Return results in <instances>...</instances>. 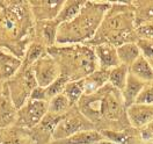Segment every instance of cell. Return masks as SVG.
<instances>
[{
    "instance_id": "obj_19",
    "label": "cell",
    "mask_w": 153,
    "mask_h": 144,
    "mask_svg": "<svg viewBox=\"0 0 153 144\" xmlns=\"http://www.w3.org/2000/svg\"><path fill=\"white\" fill-rule=\"evenodd\" d=\"M136 104L153 105V86H144L136 100Z\"/></svg>"
},
{
    "instance_id": "obj_10",
    "label": "cell",
    "mask_w": 153,
    "mask_h": 144,
    "mask_svg": "<svg viewBox=\"0 0 153 144\" xmlns=\"http://www.w3.org/2000/svg\"><path fill=\"white\" fill-rule=\"evenodd\" d=\"M21 65V60L8 52L0 51V80L10 78Z\"/></svg>"
},
{
    "instance_id": "obj_12",
    "label": "cell",
    "mask_w": 153,
    "mask_h": 144,
    "mask_svg": "<svg viewBox=\"0 0 153 144\" xmlns=\"http://www.w3.org/2000/svg\"><path fill=\"white\" fill-rule=\"evenodd\" d=\"M109 78V70H100V71H94L91 75H88L84 79V86H85V93L91 94L93 92L97 91L99 88L105 85L108 81Z\"/></svg>"
},
{
    "instance_id": "obj_5",
    "label": "cell",
    "mask_w": 153,
    "mask_h": 144,
    "mask_svg": "<svg viewBox=\"0 0 153 144\" xmlns=\"http://www.w3.org/2000/svg\"><path fill=\"white\" fill-rule=\"evenodd\" d=\"M95 56L103 70H111L113 67L121 64L117 56L116 47L110 43H102L96 46Z\"/></svg>"
},
{
    "instance_id": "obj_23",
    "label": "cell",
    "mask_w": 153,
    "mask_h": 144,
    "mask_svg": "<svg viewBox=\"0 0 153 144\" xmlns=\"http://www.w3.org/2000/svg\"><path fill=\"white\" fill-rule=\"evenodd\" d=\"M138 33L147 37H153V25H143L138 29Z\"/></svg>"
},
{
    "instance_id": "obj_4",
    "label": "cell",
    "mask_w": 153,
    "mask_h": 144,
    "mask_svg": "<svg viewBox=\"0 0 153 144\" xmlns=\"http://www.w3.org/2000/svg\"><path fill=\"white\" fill-rule=\"evenodd\" d=\"M128 119L134 128H142L153 122V105L134 104L128 107Z\"/></svg>"
},
{
    "instance_id": "obj_8",
    "label": "cell",
    "mask_w": 153,
    "mask_h": 144,
    "mask_svg": "<svg viewBox=\"0 0 153 144\" xmlns=\"http://www.w3.org/2000/svg\"><path fill=\"white\" fill-rule=\"evenodd\" d=\"M116 51H117V56H118L121 64L128 67L142 56L138 44L134 42L122 43L121 46L116 47Z\"/></svg>"
},
{
    "instance_id": "obj_2",
    "label": "cell",
    "mask_w": 153,
    "mask_h": 144,
    "mask_svg": "<svg viewBox=\"0 0 153 144\" xmlns=\"http://www.w3.org/2000/svg\"><path fill=\"white\" fill-rule=\"evenodd\" d=\"M34 76L38 86L48 87L59 78V66L51 57L43 56L34 65Z\"/></svg>"
},
{
    "instance_id": "obj_15",
    "label": "cell",
    "mask_w": 153,
    "mask_h": 144,
    "mask_svg": "<svg viewBox=\"0 0 153 144\" xmlns=\"http://www.w3.org/2000/svg\"><path fill=\"white\" fill-rule=\"evenodd\" d=\"M84 92H85L84 79L68 81L66 84V86H65V88H64V91H63L64 96L68 99V101L71 102V105L76 104V101H79V99L81 98Z\"/></svg>"
},
{
    "instance_id": "obj_14",
    "label": "cell",
    "mask_w": 153,
    "mask_h": 144,
    "mask_svg": "<svg viewBox=\"0 0 153 144\" xmlns=\"http://www.w3.org/2000/svg\"><path fill=\"white\" fill-rule=\"evenodd\" d=\"M129 76V67L120 64L117 66L113 67L111 70H109V78L108 81L110 83V85L114 87L117 91H123L125 84H126V79Z\"/></svg>"
},
{
    "instance_id": "obj_24",
    "label": "cell",
    "mask_w": 153,
    "mask_h": 144,
    "mask_svg": "<svg viewBox=\"0 0 153 144\" xmlns=\"http://www.w3.org/2000/svg\"><path fill=\"white\" fill-rule=\"evenodd\" d=\"M95 144H116V143H114V142H111V141H109V140H101V141H99L97 143H95Z\"/></svg>"
},
{
    "instance_id": "obj_3",
    "label": "cell",
    "mask_w": 153,
    "mask_h": 144,
    "mask_svg": "<svg viewBox=\"0 0 153 144\" xmlns=\"http://www.w3.org/2000/svg\"><path fill=\"white\" fill-rule=\"evenodd\" d=\"M47 112H48L47 101L29 100L26 106L21 109L20 122L22 125L33 127L43 120V117L47 115Z\"/></svg>"
},
{
    "instance_id": "obj_17",
    "label": "cell",
    "mask_w": 153,
    "mask_h": 144,
    "mask_svg": "<svg viewBox=\"0 0 153 144\" xmlns=\"http://www.w3.org/2000/svg\"><path fill=\"white\" fill-rule=\"evenodd\" d=\"M14 117L13 105L10 102V99L5 98L4 93H0V125L10 122V119Z\"/></svg>"
},
{
    "instance_id": "obj_6",
    "label": "cell",
    "mask_w": 153,
    "mask_h": 144,
    "mask_svg": "<svg viewBox=\"0 0 153 144\" xmlns=\"http://www.w3.org/2000/svg\"><path fill=\"white\" fill-rule=\"evenodd\" d=\"M82 122L78 117H70V119H62L53 130V138L55 141H62L67 137L74 135L78 131L82 130Z\"/></svg>"
},
{
    "instance_id": "obj_16",
    "label": "cell",
    "mask_w": 153,
    "mask_h": 144,
    "mask_svg": "<svg viewBox=\"0 0 153 144\" xmlns=\"http://www.w3.org/2000/svg\"><path fill=\"white\" fill-rule=\"evenodd\" d=\"M70 106H71V102L68 101V99L64 96V93H60L55 98H52L51 100H49L48 112L53 115H60L64 112H66Z\"/></svg>"
},
{
    "instance_id": "obj_25",
    "label": "cell",
    "mask_w": 153,
    "mask_h": 144,
    "mask_svg": "<svg viewBox=\"0 0 153 144\" xmlns=\"http://www.w3.org/2000/svg\"><path fill=\"white\" fill-rule=\"evenodd\" d=\"M150 64H151V66H152V69H153V58L152 59H150Z\"/></svg>"
},
{
    "instance_id": "obj_18",
    "label": "cell",
    "mask_w": 153,
    "mask_h": 144,
    "mask_svg": "<svg viewBox=\"0 0 153 144\" xmlns=\"http://www.w3.org/2000/svg\"><path fill=\"white\" fill-rule=\"evenodd\" d=\"M67 83H68V79L66 77H59L52 84H50L48 87H44L45 88V94H47V101L51 100L52 98H55L58 94L63 93Z\"/></svg>"
},
{
    "instance_id": "obj_13",
    "label": "cell",
    "mask_w": 153,
    "mask_h": 144,
    "mask_svg": "<svg viewBox=\"0 0 153 144\" xmlns=\"http://www.w3.org/2000/svg\"><path fill=\"white\" fill-rule=\"evenodd\" d=\"M85 4L86 2H84V1H67V2H64V6H62L57 18H56V22L65 23V22L73 20L79 14V12L81 10L82 6Z\"/></svg>"
},
{
    "instance_id": "obj_22",
    "label": "cell",
    "mask_w": 153,
    "mask_h": 144,
    "mask_svg": "<svg viewBox=\"0 0 153 144\" xmlns=\"http://www.w3.org/2000/svg\"><path fill=\"white\" fill-rule=\"evenodd\" d=\"M30 100H36V101H47V94H45V88L44 87H35L31 93H30ZM48 102V101H47Z\"/></svg>"
},
{
    "instance_id": "obj_21",
    "label": "cell",
    "mask_w": 153,
    "mask_h": 144,
    "mask_svg": "<svg viewBox=\"0 0 153 144\" xmlns=\"http://www.w3.org/2000/svg\"><path fill=\"white\" fill-rule=\"evenodd\" d=\"M137 18L140 19L142 21H153V2H151L146 7L140 8Z\"/></svg>"
},
{
    "instance_id": "obj_1",
    "label": "cell",
    "mask_w": 153,
    "mask_h": 144,
    "mask_svg": "<svg viewBox=\"0 0 153 144\" xmlns=\"http://www.w3.org/2000/svg\"><path fill=\"white\" fill-rule=\"evenodd\" d=\"M101 14L102 12L100 7H97L95 12L91 10L85 12V7H82L74 19L64 23V26H67V28L59 29V34H57L56 39L65 36L62 42H76L91 37L95 33L100 19L99 16Z\"/></svg>"
},
{
    "instance_id": "obj_9",
    "label": "cell",
    "mask_w": 153,
    "mask_h": 144,
    "mask_svg": "<svg viewBox=\"0 0 153 144\" xmlns=\"http://www.w3.org/2000/svg\"><path fill=\"white\" fill-rule=\"evenodd\" d=\"M102 134L95 130H81L74 135L67 137L62 141H56V144H95L99 141L103 140Z\"/></svg>"
},
{
    "instance_id": "obj_7",
    "label": "cell",
    "mask_w": 153,
    "mask_h": 144,
    "mask_svg": "<svg viewBox=\"0 0 153 144\" xmlns=\"http://www.w3.org/2000/svg\"><path fill=\"white\" fill-rule=\"evenodd\" d=\"M145 86V83L139 80L138 78L132 76L131 73H129L128 79H126V84L124 88L122 91V99H123V105L128 108L131 105L136 104V100L139 96V93L142 92V90Z\"/></svg>"
},
{
    "instance_id": "obj_11",
    "label": "cell",
    "mask_w": 153,
    "mask_h": 144,
    "mask_svg": "<svg viewBox=\"0 0 153 144\" xmlns=\"http://www.w3.org/2000/svg\"><path fill=\"white\" fill-rule=\"evenodd\" d=\"M129 73L144 83L153 80V69L150 62L143 55L129 66Z\"/></svg>"
},
{
    "instance_id": "obj_20",
    "label": "cell",
    "mask_w": 153,
    "mask_h": 144,
    "mask_svg": "<svg viewBox=\"0 0 153 144\" xmlns=\"http://www.w3.org/2000/svg\"><path fill=\"white\" fill-rule=\"evenodd\" d=\"M102 136L107 137L109 141L116 144H125L129 138L128 135L123 134V133H116V131H105V133H102Z\"/></svg>"
}]
</instances>
